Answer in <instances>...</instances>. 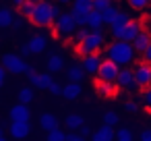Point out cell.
<instances>
[{
  "label": "cell",
  "mask_w": 151,
  "mask_h": 141,
  "mask_svg": "<svg viewBox=\"0 0 151 141\" xmlns=\"http://www.w3.org/2000/svg\"><path fill=\"white\" fill-rule=\"evenodd\" d=\"M137 56V50L132 46V42H124V40H116L114 44H110L106 48V58H110L112 62H116L118 67H128Z\"/></svg>",
  "instance_id": "6da1fadb"
},
{
  "label": "cell",
  "mask_w": 151,
  "mask_h": 141,
  "mask_svg": "<svg viewBox=\"0 0 151 141\" xmlns=\"http://www.w3.org/2000/svg\"><path fill=\"white\" fill-rule=\"evenodd\" d=\"M29 19H31V23L37 25V27H50V25H54L52 2H48V0H42V2H37Z\"/></svg>",
  "instance_id": "7a4b0ae2"
},
{
  "label": "cell",
  "mask_w": 151,
  "mask_h": 141,
  "mask_svg": "<svg viewBox=\"0 0 151 141\" xmlns=\"http://www.w3.org/2000/svg\"><path fill=\"white\" fill-rule=\"evenodd\" d=\"M104 44H106V35L101 33V29H91V31L85 35V40L79 44V54H81V56L93 54V52H97Z\"/></svg>",
  "instance_id": "3957f363"
},
{
  "label": "cell",
  "mask_w": 151,
  "mask_h": 141,
  "mask_svg": "<svg viewBox=\"0 0 151 141\" xmlns=\"http://www.w3.org/2000/svg\"><path fill=\"white\" fill-rule=\"evenodd\" d=\"M91 11H93V0H75L70 13H73L77 25L83 27V25H87V17H89Z\"/></svg>",
  "instance_id": "277c9868"
},
{
  "label": "cell",
  "mask_w": 151,
  "mask_h": 141,
  "mask_svg": "<svg viewBox=\"0 0 151 141\" xmlns=\"http://www.w3.org/2000/svg\"><path fill=\"white\" fill-rule=\"evenodd\" d=\"M118 71H120V67L116 62H112L110 58H106V60H101V64L97 69V79L99 81H108V83H116Z\"/></svg>",
  "instance_id": "5b68a950"
},
{
  "label": "cell",
  "mask_w": 151,
  "mask_h": 141,
  "mask_svg": "<svg viewBox=\"0 0 151 141\" xmlns=\"http://www.w3.org/2000/svg\"><path fill=\"white\" fill-rule=\"evenodd\" d=\"M56 31L60 33V35H73L75 31H77V21H75V17H73V13H62L56 21Z\"/></svg>",
  "instance_id": "8992f818"
},
{
  "label": "cell",
  "mask_w": 151,
  "mask_h": 141,
  "mask_svg": "<svg viewBox=\"0 0 151 141\" xmlns=\"http://www.w3.org/2000/svg\"><path fill=\"white\" fill-rule=\"evenodd\" d=\"M2 64L9 73H15V75H19V73H27V64L23 62V58L21 56H17V54H4L2 56Z\"/></svg>",
  "instance_id": "52a82bcc"
},
{
  "label": "cell",
  "mask_w": 151,
  "mask_h": 141,
  "mask_svg": "<svg viewBox=\"0 0 151 141\" xmlns=\"http://www.w3.org/2000/svg\"><path fill=\"white\" fill-rule=\"evenodd\" d=\"M132 71H134V83H137V87L151 85V64L149 62H141Z\"/></svg>",
  "instance_id": "ba28073f"
},
{
  "label": "cell",
  "mask_w": 151,
  "mask_h": 141,
  "mask_svg": "<svg viewBox=\"0 0 151 141\" xmlns=\"http://www.w3.org/2000/svg\"><path fill=\"white\" fill-rule=\"evenodd\" d=\"M139 31H141V25H139L137 21H128L122 29H118V31L114 33V38H116V40H124V42H132V40L139 35Z\"/></svg>",
  "instance_id": "9c48e42d"
},
{
  "label": "cell",
  "mask_w": 151,
  "mask_h": 141,
  "mask_svg": "<svg viewBox=\"0 0 151 141\" xmlns=\"http://www.w3.org/2000/svg\"><path fill=\"white\" fill-rule=\"evenodd\" d=\"M9 133L13 135V139H25L31 133V122L29 120H11Z\"/></svg>",
  "instance_id": "30bf717a"
},
{
  "label": "cell",
  "mask_w": 151,
  "mask_h": 141,
  "mask_svg": "<svg viewBox=\"0 0 151 141\" xmlns=\"http://www.w3.org/2000/svg\"><path fill=\"white\" fill-rule=\"evenodd\" d=\"M116 85H120L122 89L126 91H132L134 89V71L132 69H120L118 71V79H116Z\"/></svg>",
  "instance_id": "8fae6325"
},
{
  "label": "cell",
  "mask_w": 151,
  "mask_h": 141,
  "mask_svg": "<svg viewBox=\"0 0 151 141\" xmlns=\"http://www.w3.org/2000/svg\"><path fill=\"white\" fill-rule=\"evenodd\" d=\"M81 64H83L85 73H89V75H97V69H99V64H101V58L97 56V52H93V54H85L83 60H81Z\"/></svg>",
  "instance_id": "7c38bea8"
},
{
  "label": "cell",
  "mask_w": 151,
  "mask_h": 141,
  "mask_svg": "<svg viewBox=\"0 0 151 141\" xmlns=\"http://www.w3.org/2000/svg\"><path fill=\"white\" fill-rule=\"evenodd\" d=\"M9 116H11V120H29V118H31V110H29L27 104L19 102V104H15V106L11 108Z\"/></svg>",
  "instance_id": "4fadbf2b"
},
{
  "label": "cell",
  "mask_w": 151,
  "mask_h": 141,
  "mask_svg": "<svg viewBox=\"0 0 151 141\" xmlns=\"http://www.w3.org/2000/svg\"><path fill=\"white\" fill-rule=\"evenodd\" d=\"M27 46H29V52H31V54H40V52L46 50V46H48V38H46L44 33H35L33 38H29Z\"/></svg>",
  "instance_id": "5bb4252c"
},
{
  "label": "cell",
  "mask_w": 151,
  "mask_h": 141,
  "mask_svg": "<svg viewBox=\"0 0 151 141\" xmlns=\"http://www.w3.org/2000/svg\"><path fill=\"white\" fill-rule=\"evenodd\" d=\"M116 139V133H114V127L110 124H104L101 129L95 131V135H91V141H114Z\"/></svg>",
  "instance_id": "9a60e30c"
},
{
  "label": "cell",
  "mask_w": 151,
  "mask_h": 141,
  "mask_svg": "<svg viewBox=\"0 0 151 141\" xmlns=\"http://www.w3.org/2000/svg\"><path fill=\"white\" fill-rule=\"evenodd\" d=\"M149 42H151V35H149L147 31H139V35L132 40V46H134L137 54H143V52H145V48L149 46Z\"/></svg>",
  "instance_id": "2e32d148"
},
{
  "label": "cell",
  "mask_w": 151,
  "mask_h": 141,
  "mask_svg": "<svg viewBox=\"0 0 151 141\" xmlns=\"http://www.w3.org/2000/svg\"><path fill=\"white\" fill-rule=\"evenodd\" d=\"M81 91H83L81 83H77V81H70L68 85H64V89H62V95H64L66 100H77V98L81 95Z\"/></svg>",
  "instance_id": "e0dca14e"
},
{
  "label": "cell",
  "mask_w": 151,
  "mask_h": 141,
  "mask_svg": "<svg viewBox=\"0 0 151 141\" xmlns=\"http://www.w3.org/2000/svg\"><path fill=\"white\" fill-rule=\"evenodd\" d=\"M40 127H42L46 133H50V131L58 129V118H56L54 114L46 112V114H42V118H40Z\"/></svg>",
  "instance_id": "ac0fdd59"
},
{
  "label": "cell",
  "mask_w": 151,
  "mask_h": 141,
  "mask_svg": "<svg viewBox=\"0 0 151 141\" xmlns=\"http://www.w3.org/2000/svg\"><path fill=\"white\" fill-rule=\"evenodd\" d=\"M101 25H104V17H101V11H91L89 13V17H87V27L89 29H101Z\"/></svg>",
  "instance_id": "d6986e66"
},
{
  "label": "cell",
  "mask_w": 151,
  "mask_h": 141,
  "mask_svg": "<svg viewBox=\"0 0 151 141\" xmlns=\"http://www.w3.org/2000/svg\"><path fill=\"white\" fill-rule=\"evenodd\" d=\"M130 21V17L126 15V13H122V11H118V15H116V19L112 21V25H110V29H112V35L118 31V29H122L126 23Z\"/></svg>",
  "instance_id": "ffe728a7"
},
{
  "label": "cell",
  "mask_w": 151,
  "mask_h": 141,
  "mask_svg": "<svg viewBox=\"0 0 151 141\" xmlns=\"http://www.w3.org/2000/svg\"><path fill=\"white\" fill-rule=\"evenodd\" d=\"M64 124H66L68 131H79L85 122H83V116H81V114H68L66 120H64Z\"/></svg>",
  "instance_id": "44dd1931"
},
{
  "label": "cell",
  "mask_w": 151,
  "mask_h": 141,
  "mask_svg": "<svg viewBox=\"0 0 151 141\" xmlns=\"http://www.w3.org/2000/svg\"><path fill=\"white\" fill-rule=\"evenodd\" d=\"M68 81H77V83H81L83 81V77H85V69H83V64H73L70 69H68Z\"/></svg>",
  "instance_id": "7402d4cb"
},
{
  "label": "cell",
  "mask_w": 151,
  "mask_h": 141,
  "mask_svg": "<svg viewBox=\"0 0 151 141\" xmlns=\"http://www.w3.org/2000/svg\"><path fill=\"white\" fill-rule=\"evenodd\" d=\"M13 19H15V13L9 7L0 9V27H11L13 25Z\"/></svg>",
  "instance_id": "603a6c76"
},
{
  "label": "cell",
  "mask_w": 151,
  "mask_h": 141,
  "mask_svg": "<svg viewBox=\"0 0 151 141\" xmlns=\"http://www.w3.org/2000/svg\"><path fill=\"white\" fill-rule=\"evenodd\" d=\"M62 64H64V60H62V56H58V54H52V56L48 58V71H50V73L62 71Z\"/></svg>",
  "instance_id": "cb8c5ba5"
},
{
  "label": "cell",
  "mask_w": 151,
  "mask_h": 141,
  "mask_svg": "<svg viewBox=\"0 0 151 141\" xmlns=\"http://www.w3.org/2000/svg\"><path fill=\"white\" fill-rule=\"evenodd\" d=\"M116 15H118V9L116 7H108V9H104L101 11V17H104V25H112V21L116 19Z\"/></svg>",
  "instance_id": "d4e9b609"
},
{
  "label": "cell",
  "mask_w": 151,
  "mask_h": 141,
  "mask_svg": "<svg viewBox=\"0 0 151 141\" xmlns=\"http://www.w3.org/2000/svg\"><path fill=\"white\" fill-rule=\"evenodd\" d=\"M33 95H35V87L31 85H27V87H23L21 91H19V102H23V104H29L31 100H33Z\"/></svg>",
  "instance_id": "484cf974"
},
{
  "label": "cell",
  "mask_w": 151,
  "mask_h": 141,
  "mask_svg": "<svg viewBox=\"0 0 151 141\" xmlns=\"http://www.w3.org/2000/svg\"><path fill=\"white\" fill-rule=\"evenodd\" d=\"M97 93H99L101 98H108V95L114 93V85L108 83V81H99V83H97Z\"/></svg>",
  "instance_id": "4316f807"
},
{
  "label": "cell",
  "mask_w": 151,
  "mask_h": 141,
  "mask_svg": "<svg viewBox=\"0 0 151 141\" xmlns=\"http://www.w3.org/2000/svg\"><path fill=\"white\" fill-rule=\"evenodd\" d=\"M33 9H35V4H33V2H29V0H25V2L19 7V15H23L25 19H29V17H31V13H33Z\"/></svg>",
  "instance_id": "83f0119b"
},
{
  "label": "cell",
  "mask_w": 151,
  "mask_h": 141,
  "mask_svg": "<svg viewBox=\"0 0 151 141\" xmlns=\"http://www.w3.org/2000/svg\"><path fill=\"white\" fill-rule=\"evenodd\" d=\"M46 141H66V133H62L60 129H54L46 135Z\"/></svg>",
  "instance_id": "f1b7e54d"
},
{
  "label": "cell",
  "mask_w": 151,
  "mask_h": 141,
  "mask_svg": "<svg viewBox=\"0 0 151 141\" xmlns=\"http://www.w3.org/2000/svg\"><path fill=\"white\" fill-rule=\"evenodd\" d=\"M52 81H54V79H52L50 73H42V75H40V87H37V89H48V87L52 85Z\"/></svg>",
  "instance_id": "f546056e"
},
{
  "label": "cell",
  "mask_w": 151,
  "mask_h": 141,
  "mask_svg": "<svg viewBox=\"0 0 151 141\" xmlns=\"http://www.w3.org/2000/svg\"><path fill=\"white\" fill-rule=\"evenodd\" d=\"M27 75H29V83H31V85L37 89V87H40V75H37V73H35L31 67H27Z\"/></svg>",
  "instance_id": "4dcf8cb0"
},
{
  "label": "cell",
  "mask_w": 151,
  "mask_h": 141,
  "mask_svg": "<svg viewBox=\"0 0 151 141\" xmlns=\"http://www.w3.org/2000/svg\"><path fill=\"white\" fill-rule=\"evenodd\" d=\"M128 4H130L134 11H143V9H147L149 0H128Z\"/></svg>",
  "instance_id": "1f68e13d"
},
{
  "label": "cell",
  "mask_w": 151,
  "mask_h": 141,
  "mask_svg": "<svg viewBox=\"0 0 151 141\" xmlns=\"http://www.w3.org/2000/svg\"><path fill=\"white\" fill-rule=\"evenodd\" d=\"M118 122V114L116 112H108L106 116H104V124H110V127H114Z\"/></svg>",
  "instance_id": "d6a6232c"
},
{
  "label": "cell",
  "mask_w": 151,
  "mask_h": 141,
  "mask_svg": "<svg viewBox=\"0 0 151 141\" xmlns=\"http://www.w3.org/2000/svg\"><path fill=\"white\" fill-rule=\"evenodd\" d=\"M112 4V0H93V9L95 11H104Z\"/></svg>",
  "instance_id": "836d02e7"
},
{
  "label": "cell",
  "mask_w": 151,
  "mask_h": 141,
  "mask_svg": "<svg viewBox=\"0 0 151 141\" xmlns=\"http://www.w3.org/2000/svg\"><path fill=\"white\" fill-rule=\"evenodd\" d=\"M48 89H50V93H54V95H62V89H64V87H62L60 83H56V81H52V85H50Z\"/></svg>",
  "instance_id": "e575fe53"
},
{
  "label": "cell",
  "mask_w": 151,
  "mask_h": 141,
  "mask_svg": "<svg viewBox=\"0 0 151 141\" xmlns=\"http://www.w3.org/2000/svg\"><path fill=\"white\" fill-rule=\"evenodd\" d=\"M87 33H89V31H87V29H83V27H81V29H79V31H75V42H77V44H81V42H83V40H85V35H87Z\"/></svg>",
  "instance_id": "d590c367"
},
{
  "label": "cell",
  "mask_w": 151,
  "mask_h": 141,
  "mask_svg": "<svg viewBox=\"0 0 151 141\" xmlns=\"http://www.w3.org/2000/svg\"><path fill=\"white\" fill-rule=\"evenodd\" d=\"M126 137H132V133H130V129H126V127H122L118 133H116V139H126Z\"/></svg>",
  "instance_id": "8d00e7d4"
},
{
  "label": "cell",
  "mask_w": 151,
  "mask_h": 141,
  "mask_svg": "<svg viewBox=\"0 0 151 141\" xmlns=\"http://www.w3.org/2000/svg\"><path fill=\"white\" fill-rule=\"evenodd\" d=\"M143 102H145L147 108H151V87H145V91H143Z\"/></svg>",
  "instance_id": "74e56055"
},
{
  "label": "cell",
  "mask_w": 151,
  "mask_h": 141,
  "mask_svg": "<svg viewBox=\"0 0 151 141\" xmlns=\"http://www.w3.org/2000/svg\"><path fill=\"white\" fill-rule=\"evenodd\" d=\"M141 56H143V62H149V64H151V42H149V46L145 48V52H143Z\"/></svg>",
  "instance_id": "f35d334b"
},
{
  "label": "cell",
  "mask_w": 151,
  "mask_h": 141,
  "mask_svg": "<svg viewBox=\"0 0 151 141\" xmlns=\"http://www.w3.org/2000/svg\"><path fill=\"white\" fill-rule=\"evenodd\" d=\"M23 19H25L23 15H19V17L15 15V19H13V27H15V29H21V27H23Z\"/></svg>",
  "instance_id": "ab89813d"
},
{
  "label": "cell",
  "mask_w": 151,
  "mask_h": 141,
  "mask_svg": "<svg viewBox=\"0 0 151 141\" xmlns=\"http://www.w3.org/2000/svg\"><path fill=\"white\" fill-rule=\"evenodd\" d=\"M124 110H126V112H137L139 106H137V102H126V104H124Z\"/></svg>",
  "instance_id": "60d3db41"
},
{
  "label": "cell",
  "mask_w": 151,
  "mask_h": 141,
  "mask_svg": "<svg viewBox=\"0 0 151 141\" xmlns=\"http://www.w3.org/2000/svg\"><path fill=\"white\" fill-rule=\"evenodd\" d=\"M66 141H85L83 135H75V133H66Z\"/></svg>",
  "instance_id": "b9f144b4"
},
{
  "label": "cell",
  "mask_w": 151,
  "mask_h": 141,
  "mask_svg": "<svg viewBox=\"0 0 151 141\" xmlns=\"http://www.w3.org/2000/svg\"><path fill=\"white\" fill-rule=\"evenodd\" d=\"M52 15H54V21H56V19H58V17L62 15V11H60V7H58V4H54V2H52Z\"/></svg>",
  "instance_id": "7bdbcfd3"
},
{
  "label": "cell",
  "mask_w": 151,
  "mask_h": 141,
  "mask_svg": "<svg viewBox=\"0 0 151 141\" xmlns=\"http://www.w3.org/2000/svg\"><path fill=\"white\" fill-rule=\"evenodd\" d=\"M141 141H151V129H145L141 133Z\"/></svg>",
  "instance_id": "ee69618b"
},
{
  "label": "cell",
  "mask_w": 151,
  "mask_h": 141,
  "mask_svg": "<svg viewBox=\"0 0 151 141\" xmlns=\"http://www.w3.org/2000/svg\"><path fill=\"white\" fill-rule=\"evenodd\" d=\"M4 79H6V69H4L2 64H0V87L4 85Z\"/></svg>",
  "instance_id": "f6af8a7d"
},
{
  "label": "cell",
  "mask_w": 151,
  "mask_h": 141,
  "mask_svg": "<svg viewBox=\"0 0 151 141\" xmlns=\"http://www.w3.org/2000/svg\"><path fill=\"white\" fill-rule=\"evenodd\" d=\"M79 135H83V137H87V135H91V129H89L87 124H83V127L79 129Z\"/></svg>",
  "instance_id": "bcb514c9"
},
{
  "label": "cell",
  "mask_w": 151,
  "mask_h": 141,
  "mask_svg": "<svg viewBox=\"0 0 151 141\" xmlns=\"http://www.w3.org/2000/svg\"><path fill=\"white\" fill-rule=\"evenodd\" d=\"M21 52H23V54H31V52H29V46H27V44H23V46H21Z\"/></svg>",
  "instance_id": "7dc6e473"
},
{
  "label": "cell",
  "mask_w": 151,
  "mask_h": 141,
  "mask_svg": "<svg viewBox=\"0 0 151 141\" xmlns=\"http://www.w3.org/2000/svg\"><path fill=\"white\" fill-rule=\"evenodd\" d=\"M11 2H13V7H17V9H19V7L25 2V0H11Z\"/></svg>",
  "instance_id": "c3c4849f"
},
{
  "label": "cell",
  "mask_w": 151,
  "mask_h": 141,
  "mask_svg": "<svg viewBox=\"0 0 151 141\" xmlns=\"http://www.w3.org/2000/svg\"><path fill=\"white\" fill-rule=\"evenodd\" d=\"M118 141H132V137H126V139H118Z\"/></svg>",
  "instance_id": "681fc988"
},
{
  "label": "cell",
  "mask_w": 151,
  "mask_h": 141,
  "mask_svg": "<svg viewBox=\"0 0 151 141\" xmlns=\"http://www.w3.org/2000/svg\"><path fill=\"white\" fill-rule=\"evenodd\" d=\"M56 2H62V4H66V2H70V0H56Z\"/></svg>",
  "instance_id": "f907efd6"
},
{
  "label": "cell",
  "mask_w": 151,
  "mask_h": 141,
  "mask_svg": "<svg viewBox=\"0 0 151 141\" xmlns=\"http://www.w3.org/2000/svg\"><path fill=\"white\" fill-rule=\"evenodd\" d=\"M29 2H33V4H37V2H42V0H29Z\"/></svg>",
  "instance_id": "816d5d0a"
},
{
  "label": "cell",
  "mask_w": 151,
  "mask_h": 141,
  "mask_svg": "<svg viewBox=\"0 0 151 141\" xmlns=\"http://www.w3.org/2000/svg\"><path fill=\"white\" fill-rule=\"evenodd\" d=\"M0 141H6V137H4V135H0Z\"/></svg>",
  "instance_id": "f5cc1de1"
},
{
  "label": "cell",
  "mask_w": 151,
  "mask_h": 141,
  "mask_svg": "<svg viewBox=\"0 0 151 141\" xmlns=\"http://www.w3.org/2000/svg\"><path fill=\"white\" fill-rule=\"evenodd\" d=\"M0 135H4V129H2V127H0Z\"/></svg>",
  "instance_id": "db71d44e"
}]
</instances>
